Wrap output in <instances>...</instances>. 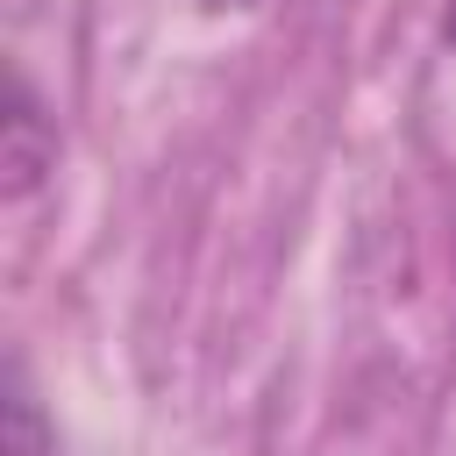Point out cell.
I'll return each mask as SVG.
<instances>
[{
	"mask_svg": "<svg viewBox=\"0 0 456 456\" xmlns=\"http://www.w3.org/2000/svg\"><path fill=\"white\" fill-rule=\"evenodd\" d=\"M442 43L456 50V0H449V14H442Z\"/></svg>",
	"mask_w": 456,
	"mask_h": 456,
	"instance_id": "3",
	"label": "cell"
},
{
	"mask_svg": "<svg viewBox=\"0 0 456 456\" xmlns=\"http://www.w3.org/2000/svg\"><path fill=\"white\" fill-rule=\"evenodd\" d=\"M7 456H57L50 428H43V406H36V385L21 363H7Z\"/></svg>",
	"mask_w": 456,
	"mask_h": 456,
	"instance_id": "2",
	"label": "cell"
},
{
	"mask_svg": "<svg viewBox=\"0 0 456 456\" xmlns=\"http://www.w3.org/2000/svg\"><path fill=\"white\" fill-rule=\"evenodd\" d=\"M0 171H7V200L21 207L50 171H57V121L43 114L36 86L14 71V100H7V135H0Z\"/></svg>",
	"mask_w": 456,
	"mask_h": 456,
	"instance_id": "1",
	"label": "cell"
},
{
	"mask_svg": "<svg viewBox=\"0 0 456 456\" xmlns=\"http://www.w3.org/2000/svg\"><path fill=\"white\" fill-rule=\"evenodd\" d=\"M200 7H256V0H200Z\"/></svg>",
	"mask_w": 456,
	"mask_h": 456,
	"instance_id": "4",
	"label": "cell"
}]
</instances>
